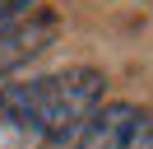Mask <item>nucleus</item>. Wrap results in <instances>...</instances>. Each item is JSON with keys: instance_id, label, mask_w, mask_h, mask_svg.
<instances>
[{"instance_id": "1", "label": "nucleus", "mask_w": 153, "mask_h": 149, "mask_svg": "<svg viewBox=\"0 0 153 149\" xmlns=\"http://www.w3.org/2000/svg\"><path fill=\"white\" fill-rule=\"evenodd\" d=\"M0 102L10 112H19L33 130H42L51 144H65L102 107V74L97 70H60V74H42V79L5 84Z\"/></svg>"}, {"instance_id": "2", "label": "nucleus", "mask_w": 153, "mask_h": 149, "mask_svg": "<svg viewBox=\"0 0 153 149\" xmlns=\"http://www.w3.org/2000/svg\"><path fill=\"white\" fill-rule=\"evenodd\" d=\"M56 33H60V19L47 5H23L0 14V74H14L33 56H42L56 42Z\"/></svg>"}, {"instance_id": "3", "label": "nucleus", "mask_w": 153, "mask_h": 149, "mask_svg": "<svg viewBox=\"0 0 153 149\" xmlns=\"http://www.w3.org/2000/svg\"><path fill=\"white\" fill-rule=\"evenodd\" d=\"M79 149H153V112L134 102H107L79 130Z\"/></svg>"}, {"instance_id": "4", "label": "nucleus", "mask_w": 153, "mask_h": 149, "mask_svg": "<svg viewBox=\"0 0 153 149\" xmlns=\"http://www.w3.org/2000/svg\"><path fill=\"white\" fill-rule=\"evenodd\" d=\"M0 149H56L42 130H33L19 112H10L0 102Z\"/></svg>"}, {"instance_id": "5", "label": "nucleus", "mask_w": 153, "mask_h": 149, "mask_svg": "<svg viewBox=\"0 0 153 149\" xmlns=\"http://www.w3.org/2000/svg\"><path fill=\"white\" fill-rule=\"evenodd\" d=\"M23 5H37V0H0V14H10V9H23Z\"/></svg>"}]
</instances>
